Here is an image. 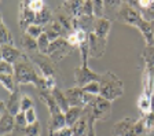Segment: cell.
Returning a JSON list of instances; mask_svg holds the SVG:
<instances>
[{
    "instance_id": "obj_1",
    "label": "cell",
    "mask_w": 154,
    "mask_h": 136,
    "mask_svg": "<svg viewBox=\"0 0 154 136\" xmlns=\"http://www.w3.org/2000/svg\"><path fill=\"white\" fill-rule=\"evenodd\" d=\"M15 71H14V77H15V81L18 85H37L38 78H40V74L35 70L33 68V62L32 59L26 56L25 54L22 55V58L17 62L15 65Z\"/></svg>"
},
{
    "instance_id": "obj_2",
    "label": "cell",
    "mask_w": 154,
    "mask_h": 136,
    "mask_svg": "<svg viewBox=\"0 0 154 136\" xmlns=\"http://www.w3.org/2000/svg\"><path fill=\"white\" fill-rule=\"evenodd\" d=\"M100 96L113 102L124 94V84L114 73L106 71L100 74Z\"/></svg>"
},
{
    "instance_id": "obj_3",
    "label": "cell",
    "mask_w": 154,
    "mask_h": 136,
    "mask_svg": "<svg viewBox=\"0 0 154 136\" xmlns=\"http://www.w3.org/2000/svg\"><path fill=\"white\" fill-rule=\"evenodd\" d=\"M146 135L144 131L143 118L132 120L129 117H125L124 120L119 121L114 125V136H143Z\"/></svg>"
},
{
    "instance_id": "obj_4",
    "label": "cell",
    "mask_w": 154,
    "mask_h": 136,
    "mask_svg": "<svg viewBox=\"0 0 154 136\" xmlns=\"http://www.w3.org/2000/svg\"><path fill=\"white\" fill-rule=\"evenodd\" d=\"M88 111L91 113V116L95 118L96 121H103L110 116L112 111V102L105 99L103 96H95V99L92 101V103L87 106Z\"/></svg>"
},
{
    "instance_id": "obj_5",
    "label": "cell",
    "mask_w": 154,
    "mask_h": 136,
    "mask_svg": "<svg viewBox=\"0 0 154 136\" xmlns=\"http://www.w3.org/2000/svg\"><path fill=\"white\" fill-rule=\"evenodd\" d=\"M72 51H73V47L69 45L66 39L59 37L55 41H51V45H50V48L47 51V56H50L52 59V62H59L66 55H69Z\"/></svg>"
},
{
    "instance_id": "obj_6",
    "label": "cell",
    "mask_w": 154,
    "mask_h": 136,
    "mask_svg": "<svg viewBox=\"0 0 154 136\" xmlns=\"http://www.w3.org/2000/svg\"><path fill=\"white\" fill-rule=\"evenodd\" d=\"M74 81L77 87L84 88L92 81H100V74L91 70L88 65H81L80 68L74 69Z\"/></svg>"
},
{
    "instance_id": "obj_7",
    "label": "cell",
    "mask_w": 154,
    "mask_h": 136,
    "mask_svg": "<svg viewBox=\"0 0 154 136\" xmlns=\"http://www.w3.org/2000/svg\"><path fill=\"white\" fill-rule=\"evenodd\" d=\"M15 131V116L10 113L6 102H0V136H7Z\"/></svg>"
},
{
    "instance_id": "obj_8",
    "label": "cell",
    "mask_w": 154,
    "mask_h": 136,
    "mask_svg": "<svg viewBox=\"0 0 154 136\" xmlns=\"http://www.w3.org/2000/svg\"><path fill=\"white\" fill-rule=\"evenodd\" d=\"M142 18H143V17L140 15V13H139L136 8L128 6V4H122L121 10H120L119 15H117V20H119L120 22L125 23V25H129V26H135V28H136L138 22Z\"/></svg>"
},
{
    "instance_id": "obj_9",
    "label": "cell",
    "mask_w": 154,
    "mask_h": 136,
    "mask_svg": "<svg viewBox=\"0 0 154 136\" xmlns=\"http://www.w3.org/2000/svg\"><path fill=\"white\" fill-rule=\"evenodd\" d=\"M30 59H32L33 63H36L38 68V70L42 71V76H44V77H54V65H52V59L47 55H43V54H35L33 52V55L30 56Z\"/></svg>"
},
{
    "instance_id": "obj_10",
    "label": "cell",
    "mask_w": 154,
    "mask_h": 136,
    "mask_svg": "<svg viewBox=\"0 0 154 136\" xmlns=\"http://www.w3.org/2000/svg\"><path fill=\"white\" fill-rule=\"evenodd\" d=\"M106 41L107 40H103L100 37H98L94 32L88 33V50H90L91 58H100L105 54Z\"/></svg>"
},
{
    "instance_id": "obj_11",
    "label": "cell",
    "mask_w": 154,
    "mask_h": 136,
    "mask_svg": "<svg viewBox=\"0 0 154 136\" xmlns=\"http://www.w3.org/2000/svg\"><path fill=\"white\" fill-rule=\"evenodd\" d=\"M65 95H66L67 101L70 106H77V107H85V102H84V98H85V92L83 91V88L74 87L67 88L65 91Z\"/></svg>"
},
{
    "instance_id": "obj_12",
    "label": "cell",
    "mask_w": 154,
    "mask_h": 136,
    "mask_svg": "<svg viewBox=\"0 0 154 136\" xmlns=\"http://www.w3.org/2000/svg\"><path fill=\"white\" fill-rule=\"evenodd\" d=\"M0 51H2V59L10 62V63H13V65H15L23 55L22 51L19 48H17L15 45L2 44V50H0Z\"/></svg>"
},
{
    "instance_id": "obj_13",
    "label": "cell",
    "mask_w": 154,
    "mask_h": 136,
    "mask_svg": "<svg viewBox=\"0 0 154 136\" xmlns=\"http://www.w3.org/2000/svg\"><path fill=\"white\" fill-rule=\"evenodd\" d=\"M110 28H112V21L109 18H95V22H94V30L92 32L95 33L98 37L103 40H107V36H109Z\"/></svg>"
},
{
    "instance_id": "obj_14",
    "label": "cell",
    "mask_w": 154,
    "mask_h": 136,
    "mask_svg": "<svg viewBox=\"0 0 154 136\" xmlns=\"http://www.w3.org/2000/svg\"><path fill=\"white\" fill-rule=\"evenodd\" d=\"M21 101H22V95L19 92V88H17L14 92H11L8 99L4 101L6 102L7 110L13 114V116H17V114L21 111Z\"/></svg>"
},
{
    "instance_id": "obj_15",
    "label": "cell",
    "mask_w": 154,
    "mask_h": 136,
    "mask_svg": "<svg viewBox=\"0 0 154 136\" xmlns=\"http://www.w3.org/2000/svg\"><path fill=\"white\" fill-rule=\"evenodd\" d=\"M136 29H139V32L143 35L146 45H154V30H153V23L149 22V21L143 20L140 21L136 25Z\"/></svg>"
},
{
    "instance_id": "obj_16",
    "label": "cell",
    "mask_w": 154,
    "mask_h": 136,
    "mask_svg": "<svg viewBox=\"0 0 154 136\" xmlns=\"http://www.w3.org/2000/svg\"><path fill=\"white\" fill-rule=\"evenodd\" d=\"M38 98H40V101L45 103L48 111H50V116H52V114H58V113H62V110L59 109L57 101H55L54 95H52V92H38Z\"/></svg>"
},
{
    "instance_id": "obj_17",
    "label": "cell",
    "mask_w": 154,
    "mask_h": 136,
    "mask_svg": "<svg viewBox=\"0 0 154 136\" xmlns=\"http://www.w3.org/2000/svg\"><path fill=\"white\" fill-rule=\"evenodd\" d=\"M88 121H90V113L84 107V114L80 120L77 121L73 126H72V131H73V136H87V129H88Z\"/></svg>"
},
{
    "instance_id": "obj_18",
    "label": "cell",
    "mask_w": 154,
    "mask_h": 136,
    "mask_svg": "<svg viewBox=\"0 0 154 136\" xmlns=\"http://www.w3.org/2000/svg\"><path fill=\"white\" fill-rule=\"evenodd\" d=\"M35 18H36L35 11H32L29 7L21 6V8H19V26L21 28H23L26 30L28 26L35 23Z\"/></svg>"
},
{
    "instance_id": "obj_19",
    "label": "cell",
    "mask_w": 154,
    "mask_h": 136,
    "mask_svg": "<svg viewBox=\"0 0 154 136\" xmlns=\"http://www.w3.org/2000/svg\"><path fill=\"white\" fill-rule=\"evenodd\" d=\"M84 114V107H77V106H70V109L65 113V120H66L67 126H73L77 121L80 120Z\"/></svg>"
},
{
    "instance_id": "obj_20",
    "label": "cell",
    "mask_w": 154,
    "mask_h": 136,
    "mask_svg": "<svg viewBox=\"0 0 154 136\" xmlns=\"http://www.w3.org/2000/svg\"><path fill=\"white\" fill-rule=\"evenodd\" d=\"M66 125V120H65V113H58L50 116L48 120V131H59L65 128Z\"/></svg>"
},
{
    "instance_id": "obj_21",
    "label": "cell",
    "mask_w": 154,
    "mask_h": 136,
    "mask_svg": "<svg viewBox=\"0 0 154 136\" xmlns=\"http://www.w3.org/2000/svg\"><path fill=\"white\" fill-rule=\"evenodd\" d=\"M21 48H23L28 52H38V44L37 40L33 39L32 36L23 33L22 39H21Z\"/></svg>"
},
{
    "instance_id": "obj_22",
    "label": "cell",
    "mask_w": 154,
    "mask_h": 136,
    "mask_svg": "<svg viewBox=\"0 0 154 136\" xmlns=\"http://www.w3.org/2000/svg\"><path fill=\"white\" fill-rule=\"evenodd\" d=\"M52 95H54L55 101H57L59 109L62 110V113H66V111L70 109V104H69V101H67V98H66V95H65V92H63V91H61L59 88H55V89L52 91Z\"/></svg>"
},
{
    "instance_id": "obj_23",
    "label": "cell",
    "mask_w": 154,
    "mask_h": 136,
    "mask_svg": "<svg viewBox=\"0 0 154 136\" xmlns=\"http://www.w3.org/2000/svg\"><path fill=\"white\" fill-rule=\"evenodd\" d=\"M122 4H124L122 0H103L105 15H107V14H116V15H119Z\"/></svg>"
},
{
    "instance_id": "obj_24",
    "label": "cell",
    "mask_w": 154,
    "mask_h": 136,
    "mask_svg": "<svg viewBox=\"0 0 154 136\" xmlns=\"http://www.w3.org/2000/svg\"><path fill=\"white\" fill-rule=\"evenodd\" d=\"M51 21H52V13H51L50 8H47V7H45L44 10L40 11V13H36L35 23H37V25L45 28V26L51 22Z\"/></svg>"
},
{
    "instance_id": "obj_25",
    "label": "cell",
    "mask_w": 154,
    "mask_h": 136,
    "mask_svg": "<svg viewBox=\"0 0 154 136\" xmlns=\"http://www.w3.org/2000/svg\"><path fill=\"white\" fill-rule=\"evenodd\" d=\"M0 84L3 85L10 94L14 92V91L18 88L17 87L18 84H17V81H15V77L11 74H0Z\"/></svg>"
},
{
    "instance_id": "obj_26",
    "label": "cell",
    "mask_w": 154,
    "mask_h": 136,
    "mask_svg": "<svg viewBox=\"0 0 154 136\" xmlns=\"http://www.w3.org/2000/svg\"><path fill=\"white\" fill-rule=\"evenodd\" d=\"M28 121H26V116H25V111H19L18 114L15 116V133H22L23 135V131L25 128L28 126Z\"/></svg>"
},
{
    "instance_id": "obj_27",
    "label": "cell",
    "mask_w": 154,
    "mask_h": 136,
    "mask_svg": "<svg viewBox=\"0 0 154 136\" xmlns=\"http://www.w3.org/2000/svg\"><path fill=\"white\" fill-rule=\"evenodd\" d=\"M37 44H38V52L43 54V55H47V51L50 48V45H51V40H50V37L47 36L45 32L37 39Z\"/></svg>"
},
{
    "instance_id": "obj_28",
    "label": "cell",
    "mask_w": 154,
    "mask_h": 136,
    "mask_svg": "<svg viewBox=\"0 0 154 136\" xmlns=\"http://www.w3.org/2000/svg\"><path fill=\"white\" fill-rule=\"evenodd\" d=\"M0 44H7V45H14V39L8 28L6 26L4 21H2V37H0Z\"/></svg>"
},
{
    "instance_id": "obj_29",
    "label": "cell",
    "mask_w": 154,
    "mask_h": 136,
    "mask_svg": "<svg viewBox=\"0 0 154 136\" xmlns=\"http://www.w3.org/2000/svg\"><path fill=\"white\" fill-rule=\"evenodd\" d=\"M23 136H42V125L38 121L35 124H29L23 131Z\"/></svg>"
},
{
    "instance_id": "obj_30",
    "label": "cell",
    "mask_w": 154,
    "mask_h": 136,
    "mask_svg": "<svg viewBox=\"0 0 154 136\" xmlns=\"http://www.w3.org/2000/svg\"><path fill=\"white\" fill-rule=\"evenodd\" d=\"M25 33H26V35H29V36H32L33 39L37 40L38 37L44 33V28H43V26H40V25H37V23H32L30 26H28V28H26Z\"/></svg>"
},
{
    "instance_id": "obj_31",
    "label": "cell",
    "mask_w": 154,
    "mask_h": 136,
    "mask_svg": "<svg viewBox=\"0 0 154 136\" xmlns=\"http://www.w3.org/2000/svg\"><path fill=\"white\" fill-rule=\"evenodd\" d=\"M83 91L84 92H87V94L99 96L100 95V83L99 81H92V83H90L88 85H85V87L83 88Z\"/></svg>"
},
{
    "instance_id": "obj_32",
    "label": "cell",
    "mask_w": 154,
    "mask_h": 136,
    "mask_svg": "<svg viewBox=\"0 0 154 136\" xmlns=\"http://www.w3.org/2000/svg\"><path fill=\"white\" fill-rule=\"evenodd\" d=\"M146 66H154V45H147L143 52Z\"/></svg>"
},
{
    "instance_id": "obj_33",
    "label": "cell",
    "mask_w": 154,
    "mask_h": 136,
    "mask_svg": "<svg viewBox=\"0 0 154 136\" xmlns=\"http://www.w3.org/2000/svg\"><path fill=\"white\" fill-rule=\"evenodd\" d=\"M143 118V124H144V131L146 133H150L154 129V113H149L142 116Z\"/></svg>"
},
{
    "instance_id": "obj_34",
    "label": "cell",
    "mask_w": 154,
    "mask_h": 136,
    "mask_svg": "<svg viewBox=\"0 0 154 136\" xmlns=\"http://www.w3.org/2000/svg\"><path fill=\"white\" fill-rule=\"evenodd\" d=\"M14 71H15V66L10 62L2 59L0 61V74H11L14 76Z\"/></svg>"
},
{
    "instance_id": "obj_35",
    "label": "cell",
    "mask_w": 154,
    "mask_h": 136,
    "mask_svg": "<svg viewBox=\"0 0 154 136\" xmlns=\"http://www.w3.org/2000/svg\"><path fill=\"white\" fill-rule=\"evenodd\" d=\"M92 3H94V15H95V18H103L105 17L103 0H92Z\"/></svg>"
},
{
    "instance_id": "obj_36",
    "label": "cell",
    "mask_w": 154,
    "mask_h": 136,
    "mask_svg": "<svg viewBox=\"0 0 154 136\" xmlns=\"http://www.w3.org/2000/svg\"><path fill=\"white\" fill-rule=\"evenodd\" d=\"M81 17H95L94 15V3H92V0H84L83 10H81Z\"/></svg>"
},
{
    "instance_id": "obj_37",
    "label": "cell",
    "mask_w": 154,
    "mask_h": 136,
    "mask_svg": "<svg viewBox=\"0 0 154 136\" xmlns=\"http://www.w3.org/2000/svg\"><path fill=\"white\" fill-rule=\"evenodd\" d=\"M35 103H33V99L29 95L23 94L22 95V101H21V111H28L29 109H33Z\"/></svg>"
},
{
    "instance_id": "obj_38",
    "label": "cell",
    "mask_w": 154,
    "mask_h": 136,
    "mask_svg": "<svg viewBox=\"0 0 154 136\" xmlns=\"http://www.w3.org/2000/svg\"><path fill=\"white\" fill-rule=\"evenodd\" d=\"M48 136H73L70 126H65L59 131H48Z\"/></svg>"
},
{
    "instance_id": "obj_39",
    "label": "cell",
    "mask_w": 154,
    "mask_h": 136,
    "mask_svg": "<svg viewBox=\"0 0 154 136\" xmlns=\"http://www.w3.org/2000/svg\"><path fill=\"white\" fill-rule=\"evenodd\" d=\"M29 8L35 13H40L42 10H44L45 6H44V0H32L30 4H29Z\"/></svg>"
},
{
    "instance_id": "obj_40",
    "label": "cell",
    "mask_w": 154,
    "mask_h": 136,
    "mask_svg": "<svg viewBox=\"0 0 154 136\" xmlns=\"http://www.w3.org/2000/svg\"><path fill=\"white\" fill-rule=\"evenodd\" d=\"M142 14H143V20L149 21V22H154V2L150 4V7L142 11Z\"/></svg>"
},
{
    "instance_id": "obj_41",
    "label": "cell",
    "mask_w": 154,
    "mask_h": 136,
    "mask_svg": "<svg viewBox=\"0 0 154 136\" xmlns=\"http://www.w3.org/2000/svg\"><path fill=\"white\" fill-rule=\"evenodd\" d=\"M66 41L69 43V45H72V47H79V45H80V41H79V37H77V33L74 32H70L69 33V35L66 36Z\"/></svg>"
},
{
    "instance_id": "obj_42",
    "label": "cell",
    "mask_w": 154,
    "mask_h": 136,
    "mask_svg": "<svg viewBox=\"0 0 154 136\" xmlns=\"http://www.w3.org/2000/svg\"><path fill=\"white\" fill-rule=\"evenodd\" d=\"M25 116H26L28 124H35L36 121H37V114H36L35 107H33V109H29L28 111H25Z\"/></svg>"
},
{
    "instance_id": "obj_43",
    "label": "cell",
    "mask_w": 154,
    "mask_h": 136,
    "mask_svg": "<svg viewBox=\"0 0 154 136\" xmlns=\"http://www.w3.org/2000/svg\"><path fill=\"white\" fill-rule=\"evenodd\" d=\"M154 0H139L138 3H139V8H140L142 11L143 10H146L147 7H150V4L153 3Z\"/></svg>"
},
{
    "instance_id": "obj_44",
    "label": "cell",
    "mask_w": 154,
    "mask_h": 136,
    "mask_svg": "<svg viewBox=\"0 0 154 136\" xmlns=\"http://www.w3.org/2000/svg\"><path fill=\"white\" fill-rule=\"evenodd\" d=\"M151 113H154V94L151 96Z\"/></svg>"
},
{
    "instance_id": "obj_45",
    "label": "cell",
    "mask_w": 154,
    "mask_h": 136,
    "mask_svg": "<svg viewBox=\"0 0 154 136\" xmlns=\"http://www.w3.org/2000/svg\"><path fill=\"white\" fill-rule=\"evenodd\" d=\"M151 23H153V30H154V22H151Z\"/></svg>"
}]
</instances>
